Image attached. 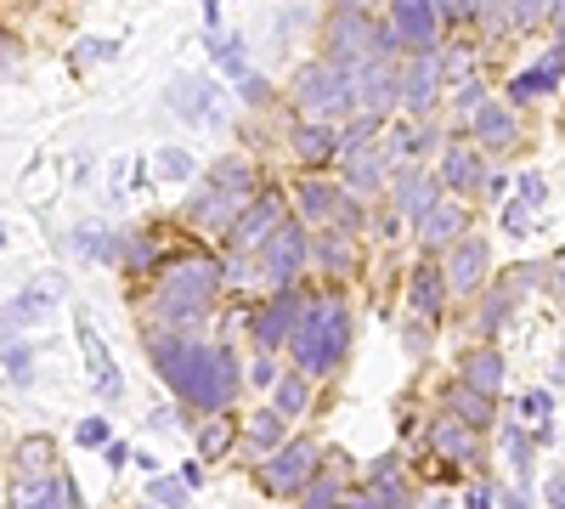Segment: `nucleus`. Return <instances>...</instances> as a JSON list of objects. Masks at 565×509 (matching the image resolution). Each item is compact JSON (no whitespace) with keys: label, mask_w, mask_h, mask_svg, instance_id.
Masks as SVG:
<instances>
[{"label":"nucleus","mask_w":565,"mask_h":509,"mask_svg":"<svg viewBox=\"0 0 565 509\" xmlns=\"http://www.w3.org/2000/svg\"><path fill=\"white\" fill-rule=\"evenodd\" d=\"M153 368L164 374V385L199 413H221L238 396V357L232 346H204V340H181V329H153L148 340Z\"/></svg>","instance_id":"f257e3e1"},{"label":"nucleus","mask_w":565,"mask_h":509,"mask_svg":"<svg viewBox=\"0 0 565 509\" xmlns=\"http://www.w3.org/2000/svg\"><path fill=\"white\" fill-rule=\"evenodd\" d=\"M282 346H295V362H300V374H306V380L334 374V368L345 362V351H351V306H345L340 295H317V300H306Z\"/></svg>","instance_id":"f03ea898"},{"label":"nucleus","mask_w":565,"mask_h":509,"mask_svg":"<svg viewBox=\"0 0 565 509\" xmlns=\"http://www.w3.org/2000/svg\"><path fill=\"white\" fill-rule=\"evenodd\" d=\"M215 289H221V266L204 261V255H186V261L164 266L159 295H153V322L159 329H193V322L210 311Z\"/></svg>","instance_id":"7ed1b4c3"},{"label":"nucleus","mask_w":565,"mask_h":509,"mask_svg":"<svg viewBox=\"0 0 565 509\" xmlns=\"http://www.w3.org/2000/svg\"><path fill=\"white\" fill-rule=\"evenodd\" d=\"M255 188H260V176H255L249 159H221V165L210 170L204 188L186 199V215H193L199 226H210V233H226V221L249 204Z\"/></svg>","instance_id":"20e7f679"},{"label":"nucleus","mask_w":565,"mask_h":509,"mask_svg":"<svg viewBox=\"0 0 565 509\" xmlns=\"http://www.w3.org/2000/svg\"><path fill=\"white\" fill-rule=\"evenodd\" d=\"M289 103L300 108V119H328V114H340L351 108V68L345 63H306L289 85Z\"/></svg>","instance_id":"39448f33"},{"label":"nucleus","mask_w":565,"mask_h":509,"mask_svg":"<svg viewBox=\"0 0 565 509\" xmlns=\"http://www.w3.org/2000/svg\"><path fill=\"white\" fill-rule=\"evenodd\" d=\"M306 255H311L306 226L300 221H277L271 233L260 238V277H266L271 289H289L295 277H300V266H306Z\"/></svg>","instance_id":"423d86ee"},{"label":"nucleus","mask_w":565,"mask_h":509,"mask_svg":"<svg viewBox=\"0 0 565 509\" xmlns=\"http://www.w3.org/2000/svg\"><path fill=\"white\" fill-rule=\"evenodd\" d=\"M322 465V453H317V442H289L282 436L271 453H266V465H260V487L266 492H277V498H289V492H300L306 487V476Z\"/></svg>","instance_id":"0eeeda50"},{"label":"nucleus","mask_w":565,"mask_h":509,"mask_svg":"<svg viewBox=\"0 0 565 509\" xmlns=\"http://www.w3.org/2000/svg\"><path fill=\"white\" fill-rule=\"evenodd\" d=\"M367 40H373V18H367V7H334V18H328V29H322V52H328V63H345V68H356L362 57H367Z\"/></svg>","instance_id":"6e6552de"},{"label":"nucleus","mask_w":565,"mask_h":509,"mask_svg":"<svg viewBox=\"0 0 565 509\" xmlns=\"http://www.w3.org/2000/svg\"><path fill=\"white\" fill-rule=\"evenodd\" d=\"M441 74H447L441 52H436V45H418V57L396 74V103L407 114H430L436 108V91H441Z\"/></svg>","instance_id":"1a4fd4ad"},{"label":"nucleus","mask_w":565,"mask_h":509,"mask_svg":"<svg viewBox=\"0 0 565 509\" xmlns=\"http://www.w3.org/2000/svg\"><path fill=\"white\" fill-rule=\"evenodd\" d=\"M351 103L373 119H385L396 108V63L391 57H362L351 68Z\"/></svg>","instance_id":"9d476101"},{"label":"nucleus","mask_w":565,"mask_h":509,"mask_svg":"<svg viewBox=\"0 0 565 509\" xmlns=\"http://www.w3.org/2000/svg\"><path fill=\"white\" fill-rule=\"evenodd\" d=\"M277 221H282L277 193H249V204L226 221V250H232V255H249V250H260V238L271 233Z\"/></svg>","instance_id":"9b49d317"},{"label":"nucleus","mask_w":565,"mask_h":509,"mask_svg":"<svg viewBox=\"0 0 565 509\" xmlns=\"http://www.w3.org/2000/svg\"><path fill=\"white\" fill-rule=\"evenodd\" d=\"M452 255H447V266H441V277H447V295H476L481 284H487V261H492V250H487V238H452L447 244Z\"/></svg>","instance_id":"f8f14e48"},{"label":"nucleus","mask_w":565,"mask_h":509,"mask_svg":"<svg viewBox=\"0 0 565 509\" xmlns=\"http://www.w3.org/2000/svg\"><path fill=\"white\" fill-rule=\"evenodd\" d=\"M74 335H79V351H85V374H90V385H97L103 396H119V391H125V380H119L114 351H108V340L97 335L90 311H79V317H74Z\"/></svg>","instance_id":"ddd939ff"},{"label":"nucleus","mask_w":565,"mask_h":509,"mask_svg":"<svg viewBox=\"0 0 565 509\" xmlns=\"http://www.w3.org/2000/svg\"><path fill=\"white\" fill-rule=\"evenodd\" d=\"M300 306H306V300L295 295V284H289V289H277V295L255 311V346H260V351H277L282 340H289V329H295Z\"/></svg>","instance_id":"4468645a"},{"label":"nucleus","mask_w":565,"mask_h":509,"mask_svg":"<svg viewBox=\"0 0 565 509\" xmlns=\"http://www.w3.org/2000/svg\"><path fill=\"white\" fill-rule=\"evenodd\" d=\"M391 29H396V40L402 45H436V34H441V18H436V7L430 0H391Z\"/></svg>","instance_id":"2eb2a0df"},{"label":"nucleus","mask_w":565,"mask_h":509,"mask_svg":"<svg viewBox=\"0 0 565 509\" xmlns=\"http://www.w3.org/2000/svg\"><path fill=\"white\" fill-rule=\"evenodd\" d=\"M463 226H469V215H463V204H452V199H436L430 210L418 215V244L424 250H447L452 238H463Z\"/></svg>","instance_id":"dca6fc26"},{"label":"nucleus","mask_w":565,"mask_h":509,"mask_svg":"<svg viewBox=\"0 0 565 509\" xmlns=\"http://www.w3.org/2000/svg\"><path fill=\"white\" fill-rule=\"evenodd\" d=\"M57 300H63V284H57V277H34V284H29L23 295H12L7 306H0V317H7L12 329H29V322H40Z\"/></svg>","instance_id":"f3484780"},{"label":"nucleus","mask_w":565,"mask_h":509,"mask_svg":"<svg viewBox=\"0 0 565 509\" xmlns=\"http://www.w3.org/2000/svg\"><path fill=\"white\" fill-rule=\"evenodd\" d=\"M469 119H476V142L492 148V153H503V148L521 142V119H514L509 108H498V103H487V97L469 108Z\"/></svg>","instance_id":"a211bd4d"},{"label":"nucleus","mask_w":565,"mask_h":509,"mask_svg":"<svg viewBox=\"0 0 565 509\" xmlns=\"http://www.w3.org/2000/svg\"><path fill=\"white\" fill-rule=\"evenodd\" d=\"M559 68H565V45L554 40V45H548V57L509 85V97H514V103H543V97H554V91H559Z\"/></svg>","instance_id":"6ab92c4d"},{"label":"nucleus","mask_w":565,"mask_h":509,"mask_svg":"<svg viewBox=\"0 0 565 509\" xmlns=\"http://www.w3.org/2000/svg\"><path fill=\"white\" fill-rule=\"evenodd\" d=\"M430 447L441 453V458H452V465H476L481 458V442H476V431H469L458 413H441V420L430 425Z\"/></svg>","instance_id":"aec40b11"},{"label":"nucleus","mask_w":565,"mask_h":509,"mask_svg":"<svg viewBox=\"0 0 565 509\" xmlns=\"http://www.w3.org/2000/svg\"><path fill=\"white\" fill-rule=\"evenodd\" d=\"M12 498H18L23 509H45V503H79V487H74L68 476H57V470H45V476H18Z\"/></svg>","instance_id":"412c9836"},{"label":"nucleus","mask_w":565,"mask_h":509,"mask_svg":"<svg viewBox=\"0 0 565 509\" xmlns=\"http://www.w3.org/2000/svg\"><path fill=\"white\" fill-rule=\"evenodd\" d=\"M407 300H413V311H424V317H441V306H447V277H441L436 261L413 266V277H407Z\"/></svg>","instance_id":"4be33fe9"},{"label":"nucleus","mask_w":565,"mask_h":509,"mask_svg":"<svg viewBox=\"0 0 565 509\" xmlns=\"http://www.w3.org/2000/svg\"><path fill=\"white\" fill-rule=\"evenodd\" d=\"M436 199H441V181H436V176H424V170L396 176V210H402L407 221H418V215L430 210Z\"/></svg>","instance_id":"5701e85b"},{"label":"nucleus","mask_w":565,"mask_h":509,"mask_svg":"<svg viewBox=\"0 0 565 509\" xmlns=\"http://www.w3.org/2000/svg\"><path fill=\"white\" fill-rule=\"evenodd\" d=\"M447 413H458V420L469 425V431H487L492 420H498V396H487V391H469L463 380L447 391Z\"/></svg>","instance_id":"b1692460"},{"label":"nucleus","mask_w":565,"mask_h":509,"mask_svg":"<svg viewBox=\"0 0 565 509\" xmlns=\"http://www.w3.org/2000/svg\"><path fill=\"white\" fill-rule=\"evenodd\" d=\"M334 142H340V136H334V125H328V119H300L295 125V153L306 165H328V159H334Z\"/></svg>","instance_id":"393cba45"},{"label":"nucleus","mask_w":565,"mask_h":509,"mask_svg":"<svg viewBox=\"0 0 565 509\" xmlns=\"http://www.w3.org/2000/svg\"><path fill=\"white\" fill-rule=\"evenodd\" d=\"M362 503H380V509H391V503H407V487L396 481V453L373 465V476L362 481Z\"/></svg>","instance_id":"a878e982"},{"label":"nucleus","mask_w":565,"mask_h":509,"mask_svg":"<svg viewBox=\"0 0 565 509\" xmlns=\"http://www.w3.org/2000/svg\"><path fill=\"white\" fill-rule=\"evenodd\" d=\"M328 458H334V465H328L322 476L311 470V476H306V487H300L311 509H322V503H340V492H345V453H328Z\"/></svg>","instance_id":"bb28decb"},{"label":"nucleus","mask_w":565,"mask_h":509,"mask_svg":"<svg viewBox=\"0 0 565 509\" xmlns=\"http://www.w3.org/2000/svg\"><path fill=\"white\" fill-rule=\"evenodd\" d=\"M476 181H481V153L463 148V142H452V148L441 153V188H476Z\"/></svg>","instance_id":"cd10ccee"},{"label":"nucleus","mask_w":565,"mask_h":509,"mask_svg":"<svg viewBox=\"0 0 565 509\" xmlns=\"http://www.w3.org/2000/svg\"><path fill=\"white\" fill-rule=\"evenodd\" d=\"M306 402H311V380H306V374H282V368H277L271 407L282 413V420H295V413H306Z\"/></svg>","instance_id":"c85d7f7f"},{"label":"nucleus","mask_w":565,"mask_h":509,"mask_svg":"<svg viewBox=\"0 0 565 509\" xmlns=\"http://www.w3.org/2000/svg\"><path fill=\"white\" fill-rule=\"evenodd\" d=\"M463 385L498 396V391H503V357H498V351H476V357L463 362Z\"/></svg>","instance_id":"c756f323"},{"label":"nucleus","mask_w":565,"mask_h":509,"mask_svg":"<svg viewBox=\"0 0 565 509\" xmlns=\"http://www.w3.org/2000/svg\"><path fill=\"white\" fill-rule=\"evenodd\" d=\"M45 470H57V447H52V436H29V442H18V476H45Z\"/></svg>","instance_id":"7c9ffc66"},{"label":"nucleus","mask_w":565,"mask_h":509,"mask_svg":"<svg viewBox=\"0 0 565 509\" xmlns=\"http://www.w3.org/2000/svg\"><path fill=\"white\" fill-rule=\"evenodd\" d=\"M334 199H340V188L334 181H300V193H295V204H300V215H311V221H322V215H334Z\"/></svg>","instance_id":"2f4dec72"},{"label":"nucleus","mask_w":565,"mask_h":509,"mask_svg":"<svg viewBox=\"0 0 565 509\" xmlns=\"http://www.w3.org/2000/svg\"><path fill=\"white\" fill-rule=\"evenodd\" d=\"M345 165H351V176H345V188H351V193H373V188L385 181V159L373 153V148L356 153V159H345Z\"/></svg>","instance_id":"473e14b6"},{"label":"nucleus","mask_w":565,"mask_h":509,"mask_svg":"<svg viewBox=\"0 0 565 509\" xmlns=\"http://www.w3.org/2000/svg\"><path fill=\"white\" fill-rule=\"evenodd\" d=\"M317 261H322L328 272H351V261H356L351 233H317Z\"/></svg>","instance_id":"72a5a7b5"},{"label":"nucleus","mask_w":565,"mask_h":509,"mask_svg":"<svg viewBox=\"0 0 565 509\" xmlns=\"http://www.w3.org/2000/svg\"><path fill=\"white\" fill-rule=\"evenodd\" d=\"M282 425H289V420H282L277 407H260L255 420H249V447H255V453H271V447L282 442Z\"/></svg>","instance_id":"f704fd0d"},{"label":"nucleus","mask_w":565,"mask_h":509,"mask_svg":"<svg viewBox=\"0 0 565 509\" xmlns=\"http://www.w3.org/2000/svg\"><path fill=\"white\" fill-rule=\"evenodd\" d=\"M170 108H175L181 119H204V114H210L204 85H199V79H175V85H170Z\"/></svg>","instance_id":"c9c22d12"},{"label":"nucleus","mask_w":565,"mask_h":509,"mask_svg":"<svg viewBox=\"0 0 565 509\" xmlns=\"http://www.w3.org/2000/svg\"><path fill=\"white\" fill-rule=\"evenodd\" d=\"M74 250L90 255V261H114V233L97 221H85V226H74Z\"/></svg>","instance_id":"e433bc0d"},{"label":"nucleus","mask_w":565,"mask_h":509,"mask_svg":"<svg viewBox=\"0 0 565 509\" xmlns=\"http://www.w3.org/2000/svg\"><path fill=\"white\" fill-rule=\"evenodd\" d=\"M514 300H521V289H514V284H503V289H492V295H487V306H481V329H487V335H498L503 322H509Z\"/></svg>","instance_id":"4c0bfd02"},{"label":"nucleus","mask_w":565,"mask_h":509,"mask_svg":"<svg viewBox=\"0 0 565 509\" xmlns=\"http://www.w3.org/2000/svg\"><path fill=\"white\" fill-rule=\"evenodd\" d=\"M373 130H380V119H373V114H362V119H356V125L340 136V142H334V153H340V159H356V153H367V148H373Z\"/></svg>","instance_id":"58836bf2"},{"label":"nucleus","mask_w":565,"mask_h":509,"mask_svg":"<svg viewBox=\"0 0 565 509\" xmlns=\"http://www.w3.org/2000/svg\"><path fill=\"white\" fill-rule=\"evenodd\" d=\"M232 442H238V436H232V425H226V413H215V420L199 431V458H221Z\"/></svg>","instance_id":"ea45409f"},{"label":"nucleus","mask_w":565,"mask_h":509,"mask_svg":"<svg viewBox=\"0 0 565 509\" xmlns=\"http://www.w3.org/2000/svg\"><path fill=\"white\" fill-rule=\"evenodd\" d=\"M125 266L130 272H159V244L148 233H130L125 238Z\"/></svg>","instance_id":"a19ab883"},{"label":"nucleus","mask_w":565,"mask_h":509,"mask_svg":"<svg viewBox=\"0 0 565 509\" xmlns=\"http://www.w3.org/2000/svg\"><path fill=\"white\" fill-rule=\"evenodd\" d=\"M0 362H7V374H12L18 385H29V380H34V351H29V346L7 340V346H0Z\"/></svg>","instance_id":"79ce46f5"},{"label":"nucleus","mask_w":565,"mask_h":509,"mask_svg":"<svg viewBox=\"0 0 565 509\" xmlns=\"http://www.w3.org/2000/svg\"><path fill=\"white\" fill-rule=\"evenodd\" d=\"M543 18H559V0H514V29H537Z\"/></svg>","instance_id":"37998d69"},{"label":"nucleus","mask_w":565,"mask_h":509,"mask_svg":"<svg viewBox=\"0 0 565 509\" xmlns=\"http://www.w3.org/2000/svg\"><path fill=\"white\" fill-rule=\"evenodd\" d=\"M532 226H537V210L532 204H521V199L503 204V233L509 238H532Z\"/></svg>","instance_id":"c03bdc74"},{"label":"nucleus","mask_w":565,"mask_h":509,"mask_svg":"<svg viewBox=\"0 0 565 509\" xmlns=\"http://www.w3.org/2000/svg\"><path fill=\"white\" fill-rule=\"evenodd\" d=\"M503 442H509V465H514V476L526 481V476H532V442H526V431H514V425H509Z\"/></svg>","instance_id":"a18cd8bd"},{"label":"nucleus","mask_w":565,"mask_h":509,"mask_svg":"<svg viewBox=\"0 0 565 509\" xmlns=\"http://www.w3.org/2000/svg\"><path fill=\"white\" fill-rule=\"evenodd\" d=\"M215 68L232 74V79L244 74V40H238V34H232V40H215Z\"/></svg>","instance_id":"49530a36"},{"label":"nucleus","mask_w":565,"mask_h":509,"mask_svg":"<svg viewBox=\"0 0 565 509\" xmlns=\"http://www.w3.org/2000/svg\"><path fill=\"white\" fill-rule=\"evenodd\" d=\"M186 492H193V487H186L181 476H153L148 481V503H181Z\"/></svg>","instance_id":"de8ad7c7"},{"label":"nucleus","mask_w":565,"mask_h":509,"mask_svg":"<svg viewBox=\"0 0 565 509\" xmlns=\"http://www.w3.org/2000/svg\"><path fill=\"white\" fill-rule=\"evenodd\" d=\"M514 188H521V204H532V210L548 204V176H543V170H526L521 181H514Z\"/></svg>","instance_id":"09e8293b"},{"label":"nucleus","mask_w":565,"mask_h":509,"mask_svg":"<svg viewBox=\"0 0 565 509\" xmlns=\"http://www.w3.org/2000/svg\"><path fill=\"white\" fill-rule=\"evenodd\" d=\"M159 176H164V181H186V176H193V153L164 148V153H159Z\"/></svg>","instance_id":"8fccbe9b"},{"label":"nucleus","mask_w":565,"mask_h":509,"mask_svg":"<svg viewBox=\"0 0 565 509\" xmlns=\"http://www.w3.org/2000/svg\"><path fill=\"white\" fill-rule=\"evenodd\" d=\"M74 442H79V447H103V442H108V420H103V413H90V420H79Z\"/></svg>","instance_id":"3c124183"},{"label":"nucleus","mask_w":565,"mask_h":509,"mask_svg":"<svg viewBox=\"0 0 565 509\" xmlns=\"http://www.w3.org/2000/svg\"><path fill=\"white\" fill-rule=\"evenodd\" d=\"M481 97H487V85H481V79H458V91H452V108H458V114H469Z\"/></svg>","instance_id":"603ef678"},{"label":"nucleus","mask_w":565,"mask_h":509,"mask_svg":"<svg viewBox=\"0 0 565 509\" xmlns=\"http://www.w3.org/2000/svg\"><path fill=\"white\" fill-rule=\"evenodd\" d=\"M238 91H244V103H255V108L271 103V85H266L260 74H238Z\"/></svg>","instance_id":"864d4df0"},{"label":"nucleus","mask_w":565,"mask_h":509,"mask_svg":"<svg viewBox=\"0 0 565 509\" xmlns=\"http://www.w3.org/2000/svg\"><path fill=\"white\" fill-rule=\"evenodd\" d=\"M521 413H526V420H537V425H543L548 413H554V396H548V391H532V396L521 402Z\"/></svg>","instance_id":"5fc2aeb1"},{"label":"nucleus","mask_w":565,"mask_h":509,"mask_svg":"<svg viewBox=\"0 0 565 509\" xmlns=\"http://www.w3.org/2000/svg\"><path fill=\"white\" fill-rule=\"evenodd\" d=\"M249 380H255V385H271V380H277V362H271V351H260V362L249 368Z\"/></svg>","instance_id":"6e6d98bb"},{"label":"nucleus","mask_w":565,"mask_h":509,"mask_svg":"<svg viewBox=\"0 0 565 509\" xmlns=\"http://www.w3.org/2000/svg\"><path fill=\"white\" fill-rule=\"evenodd\" d=\"M103 447H108V465H114V470H119V465H130V447H125V442H114V436H108Z\"/></svg>","instance_id":"4d7b16f0"},{"label":"nucleus","mask_w":565,"mask_h":509,"mask_svg":"<svg viewBox=\"0 0 565 509\" xmlns=\"http://www.w3.org/2000/svg\"><path fill=\"white\" fill-rule=\"evenodd\" d=\"M430 7H436L441 23H447V18H463V0H430Z\"/></svg>","instance_id":"13d9d810"},{"label":"nucleus","mask_w":565,"mask_h":509,"mask_svg":"<svg viewBox=\"0 0 565 509\" xmlns=\"http://www.w3.org/2000/svg\"><path fill=\"white\" fill-rule=\"evenodd\" d=\"M492 7H503V0H463V12H476V18H487Z\"/></svg>","instance_id":"bf43d9fd"},{"label":"nucleus","mask_w":565,"mask_h":509,"mask_svg":"<svg viewBox=\"0 0 565 509\" xmlns=\"http://www.w3.org/2000/svg\"><path fill=\"white\" fill-rule=\"evenodd\" d=\"M0 244H7V221H0Z\"/></svg>","instance_id":"052dcab7"},{"label":"nucleus","mask_w":565,"mask_h":509,"mask_svg":"<svg viewBox=\"0 0 565 509\" xmlns=\"http://www.w3.org/2000/svg\"><path fill=\"white\" fill-rule=\"evenodd\" d=\"M345 7H367V0H345Z\"/></svg>","instance_id":"680f3d73"}]
</instances>
